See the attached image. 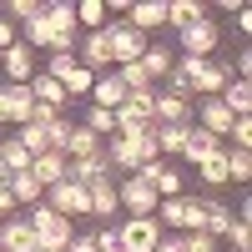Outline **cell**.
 <instances>
[{
    "mask_svg": "<svg viewBox=\"0 0 252 252\" xmlns=\"http://www.w3.org/2000/svg\"><path fill=\"white\" fill-rule=\"evenodd\" d=\"M177 71L187 76V86H192V96H222V86L232 81V66H222V61H197V56H182Z\"/></svg>",
    "mask_w": 252,
    "mask_h": 252,
    "instance_id": "1",
    "label": "cell"
},
{
    "mask_svg": "<svg viewBox=\"0 0 252 252\" xmlns=\"http://www.w3.org/2000/svg\"><path fill=\"white\" fill-rule=\"evenodd\" d=\"M26 222L35 227V247H40V252H66V247H71V237H76L71 217L51 212L46 202H40V207H31V217H26Z\"/></svg>",
    "mask_w": 252,
    "mask_h": 252,
    "instance_id": "2",
    "label": "cell"
},
{
    "mask_svg": "<svg viewBox=\"0 0 252 252\" xmlns=\"http://www.w3.org/2000/svg\"><path fill=\"white\" fill-rule=\"evenodd\" d=\"M157 192H152V182H146L141 172L136 177H126V182H116V207L126 217H157Z\"/></svg>",
    "mask_w": 252,
    "mask_h": 252,
    "instance_id": "3",
    "label": "cell"
},
{
    "mask_svg": "<svg viewBox=\"0 0 252 252\" xmlns=\"http://www.w3.org/2000/svg\"><path fill=\"white\" fill-rule=\"evenodd\" d=\"M106 46H111V66H131V61H141V51L152 46V40H146L141 31H131L126 26V20H106Z\"/></svg>",
    "mask_w": 252,
    "mask_h": 252,
    "instance_id": "4",
    "label": "cell"
},
{
    "mask_svg": "<svg viewBox=\"0 0 252 252\" xmlns=\"http://www.w3.org/2000/svg\"><path fill=\"white\" fill-rule=\"evenodd\" d=\"M116 237H121L126 252H157V242L166 232H161L157 217H126V222H116Z\"/></svg>",
    "mask_w": 252,
    "mask_h": 252,
    "instance_id": "5",
    "label": "cell"
},
{
    "mask_svg": "<svg viewBox=\"0 0 252 252\" xmlns=\"http://www.w3.org/2000/svg\"><path fill=\"white\" fill-rule=\"evenodd\" d=\"M46 207L61 217H91V192L81 182H56V187H46Z\"/></svg>",
    "mask_w": 252,
    "mask_h": 252,
    "instance_id": "6",
    "label": "cell"
},
{
    "mask_svg": "<svg viewBox=\"0 0 252 252\" xmlns=\"http://www.w3.org/2000/svg\"><path fill=\"white\" fill-rule=\"evenodd\" d=\"M101 152H106L111 172H126V177H136L141 166H146V161H141V136H111Z\"/></svg>",
    "mask_w": 252,
    "mask_h": 252,
    "instance_id": "7",
    "label": "cell"
},
{
    "mask_svg": "<svg viewBox=\"0 0 252 252\" xmlns=\"http://www.w3.org/2000/svg\"><path fill=\"white\" fill-rule=\"evenodd\" d=\"M217 46H222L217 20H197V26H187V31H182V51H187V56H197V61H207Z\"/></svg>",
    "mask_w": 252,
    "mask_h": 252,
    "instance_id": "8",
    "label": "cell"
},
{
    "mask_svg": "<svg viewBox=\"0 0 252 252\" xmlns=\"http://www.w3.org/2000/svg\"><path fill=\"white\" fill-rule=\"evenodd\" d=\"M192 106H197V121H192V126H202V131H212V136H222V141H227V131H232V121H237V116L227 111L217 96H207V101H192Z\"/></svg>",
    "mask_w": 252,
    "mask_h": 252,
    "instance_id": "9",
    "label": "cell"
},
{
    "mask_svg": "<svg viewBox=\"0 0 252 252\" xmlns=\"http://www.w3.org/2000/svg\"><path fill=\"white\" fill-rule=\"evenodd\" d=\"M141 177L152 182V192L166 202V197H187V177L177 172V166H166V161H152V166H141Z\"/></svg>",
    "mask_w": 252,
    "mask_h": 252,
    "instance_id": "10",
    "label": "cell"
},
{
    "mask_svg": "<svg viewBox=\"0 0 252 252\" xmlns=\"http://www.w3.org/2000/svg\"><path fill=\"white\" fill-rule=\"evenodd\" d=\"M152 121H157V126H192V101H182V96H166V91H157Z\"/></svg>",
    "mask_w": 252,
    "mask_h": 252,
    "instance_id": "11",
    "label": "cell"
},
{
    "mask_svg": "<svg viewBox=\"0 0 252 252\" xmlns=\"http://www.w3.org/2000/svg\"><path fill=\"white\" fill-rule=\"evenodd\" d=\"M0 66H5V81H10V86H31V81H35L31 46H10L5 56H0Z\"/></svg>",
    "mask_w": 252,
    "mask_h": 252,
    "instance_id": "12",
    "label": "cell"
},
{
    "mask_svg": "<svg viewBox=\"0 0 252 252\" xmlns=\"http://www.w3.org/2000/svg\"><path fill=\"white\" fill-rule=\"evenodd\" d=\"M40 20H46L51 35H81V26H76V5H71V0H51V5H40Z\"/></svg>",
    "mask_w": 252,
    "mask_h": 252,
    "instance_id": "13",
    "label": "cell"
},
{
    "mask_svg": "<svg viewBox=\"0 0 252 252\" xmlns=\"http://www.w3.org/2000/svg\"><path fill=\"white\" fill-rule=\"evenodd\" d=\"M91 106H101V111H121L126 106V86L116 81V71H106V76L91 81Z\"/></svg>",
    "mask_w": 252,
    "mask_h": 252,
    "instance_id": "14",
    "label": "cell"
},
{
    "mask_svg": "<svg viewBox=\"0 0 252 252\" xmlns=\"http://www.w3.org/2000/svg\"><path fill=\"white\" fill-rule=\"evenodd\" d=\"M66 182H81V187H91V182H111V161H106V152H91V157L71 161Z\"/></svg>",
    "mask_w": 252,
    "mask_h": 252,
    "instance_id": "15",
    "label": "cell"
},
{
    "mask_svg": "<svg viewBox=\"0 0 252 252\" xmlns=\"http://www.w3.org/2000/svg\"><path fill=\"white\" fill-rule=\"evenodd\" d=\"M0 252H35V227L26 217L0 222Z\"/></svg>",
    "mask_w": 252,
    "mask_h": 252,
    "instance_id": "16",
    "label": "cell"
},
{
    "mask_svg": "<svg viewBox=\"0 0 252 252\" xmlns=\"http://www.w3.org/2000/svg\"><path fill=\"white\" fill-rule=\"evenodd\" d=\"M126 26L141 31V35H152L157 26H166V0H141V5L126 10Z\"/></svg>",
    "mask_w": 252,
    "mask_h": 252,
    "instance_id": "17",
    "label": "cell"
},
{
    "mask_svg": "<svg viewBox=\"0 0 252 252\" xmlns=\"http://www.w3.org/2000/svg\"><path fill=\"white\" fill-rule=\"evenodd\" d=\"M222 146H227L222 136H212V131H202V126H187V141H182V157H187V161L197 166V161H207L212 152H222Z\"/></svg>",
    "mask_w": 252,
    "mask_h": 252,
    "instance_id": "18",
    "label": "cell"
},
{
    "mask_svg": "<svg viewBox=\"0 0 252 252\" xmlns=\"http://www.w3.org/2000/svg\"><path fill=\"white\" fill-rule=\"evenodd\" d=\"M101 146H106V141H101L96 131H86V126H81V121H71V136L61 141V157H66V161H81V157L101 152Z\"/></svg>",
    "mask_w": 252,
    "mask_h": 252,
    "instance_id": "19",
    "label": "cell"
},
{
    "mask_svg": "<svg viewBox=\"0 0 252 252\" xmlns=\"http://www.w3.org/2000/svg\"><path fill=\"white\" fill-rule=\"evenodd\" d=\"M66 172H71V161L61 157V152H46V157H35V161H31V177H35L40 187H56V182H66Z\"/></svg>",
    "mask_w": 252,
    "mask_h": 252,
    "instance_id": "20",
    "label": "cell"
},
{
    "mask_svg": "<svg viewBox=\"0 0 252 252\" xmlns=\"http://www.w3.org/2000/svg\"><path fill=\"white\" fill-rule=\"evenodd\" d=\"M0 101H5V121H15V126L31 121V106H35L31 86H5V91H0Z\"/></svg>",
    "mask_w": 252,
    "mask_h": 252,
    "instance_id": "21",
    "label": "cell"
},
{
    "mask_svg": "<svg viewBox=\"0 0 252 252\" xmlns=\"http://www.w3.org/2000/svg\"><path fill=\"white\" fill-rule=\"evenodd\" d=\"M31 96L40 101V106H56V111H66V106H71L66 86H61V81H51L46 71H35V81H31Z\"/></svg>",
    "mask_w": 252,
    "mask_h": 252,
    "instance_id": "22",
    "label": "cell"
},
{
    "mask_svg": "<svg viewBox=\"0 0 252 252\" xmlns=\"http://www.w3.org/2000/svg\"><path fill=\"white\" fill-rule=\"evenodd\" d=\"M136 66H141L146 76H152V86H157V81H166V76H172V66H177V56L166 51V46H146Z\"/></svg>",
    "mask_w": 252,
    "mask_h": 252,
    "instance_id": "23",
    "label": "cell"
},
{
    "mask_svg": "<svg viewBox=\"0 0 252 252\" xmlns=\"http://www.w3.org/2000/svg\"><path fill=\"white\" fill-rule=\"evenodd\" d=\"M217 101H222L232 116H252V81H237V76H232V81L222 86V96H217Z\"/></svg>",
    "mask_w": 252,
    "mask_h": 252,
    "instance_id": "24",
    "label": "cell"
},
{
    "mask_svg": "<svg viewBox=\"0 0 252 252\" xmlns=\"http://www.w3.org/2000/svg\"><path fill=\"white\" fill-rule=\"evenodd\" d=\"M197 20H207V5H202V0H166V26L187 31V26H197Z\"/></svg>",
    "mask_w": 252,
    "mask_h": 252,
    "instance_id": "25",
    "label": "cell"
},
{
    "mask_svg": "<svg viewBox=\"0 0 252 252\" xmlns=\"http://www.w3.org/2000/svg\"><path fill=\"white\" fill-rule=\"evenodd\" d=\"M227 227H232V207H222V202H202V232L222 242Z\"/></svg>",
    "mask_w": 252,
    "mask_h": 252,
    "instance_id": "26",
    "label": "cell"
},
{
    "mask_svg": "<svg viewBox=\"0 0 252 252\" xmlns=\"http://www.w3.org/2000/svg\"><path fill=\"white\" fill-rule=\"evenodd\" d=\"M10 197H15V207H40L46 202V187H40L31 172H20V177H10Z\"/></svg>",
    "mask_w": 252,
    "mask_h": 252,
    "instance_id": "27",
    "label": "cell"
},
{
    "mask_svg": "<svg viewBox=\"0 0 252 252\" xmlns=\"http://www.w3.org/2000/svg\"><path fill=\"white\" fill-rule=\"evenodd\" d=\"M197 182H202V187H227V146L212 152L207 161H197Z\"/></svg>",
    "mask_w": 252,
    "mask_h": 252,
    "instance_id": "28",
    "label": "cell"
},
{
    "mask_svg": "<svg viewBox=\"0 0 252 252\" xmlns=\"http://www.w3.org/2000/svg\"><path fill=\"white\" fill-rule=\"evenodd\" d=\"M86 192H91V217H116V212H121V207H116V187H111V182H91Z\"/></svg>",
    "mask_w": 252,
    "mask_h": 252,
    "instance_id": "29",
    "label": "cell"
},
{
    "mask_svg": "<svg viewBox=\"0 0 252 252\" xmlns=\"http://www.w3.org/2000/svg\"><path fill=\"white\" fill-rule=\"evenodd\" d=\"M76 26L106 31V0H81V5H76Z\"/></svg>",
    "mask_w": 252,
    "mask_h": 252,
    "instance_id": "30",
    "label": "cell"
},
{
    "mask_svg": "<svg viewBox=\"0 0 252 252\" xmlns=\"http://www.w3.org/2000/svg\"><path fill=\"white\" fill-rule=\"evenodd\" d=\"M227 182H252V152H237V146H227Z\"/></svg>",
    "mask_w": 252,
    "mask_h": 252,
    "instance_id": "31",
    "label": "cell"
},
{
    "mask_svg": "<svg viewBox=\"0 0 252 252\" xmlns=\"http://www.w3.org/2000/svg\"><path fill=\"white\" fill-rule=\"evenodd\" d=\"M81 126H86V131H96L101 141H111V136H116V111H101V106H91Z\"/></svg>",
    "mask_w": 252,
    "mask_h": 252,
    "instance_id": "32",
    "label": "cell"
},
{
    "mask_svg": "<svg viewBox=\"0 0 252 252\" xmlns=\"http://www.w3.org/2000/svg\"><path fill=\"white\" fill-rule=\"evenodd\" d=\"M157 152L166 157V152H172V157H182V141H187V126H157Z\"/></svg>",
    "mask_w": 252,
    "mask_h": 252,
    "instance_id": "33",
    "label": "cell"
},
{
    "mask_svg": "<svg viewBox=\"0 0 252 252\" xmlns=\"http://www.w3.org/2000/svg\"><path fill=\"white\" fill-rule=\"evenodd\" d=\"M15 141H20V146H26V152H31V161L51 152V136H46V131H40V126H20V136H15Z\"/></svg>",
    "mask_w": 252,
    "mask_h": 252,
    "instance_id": "34",
    "label": "cell"
},
{
    "mask_svg": "<svg viewBox=\"0 0 252 252\" xmlns=\"http://www.w3.org/2000/svg\"><path fill=\"white\" fill-rule=\"evenodd\" d=\"M227 146H237V152H252V116H237L232 131H227Z\"/></svg>",
    "mask_w": 252,
    "mask_h": 252,
    "instance_id": "35",
    "label": "cell"
},
{
    "mask_svg": "<svg viewBox=\"0 0 252 252\" xmlns=\"http://www.w3.org/2000/svg\"><path fill=\"white\" fill-rule=\"evenodd\" d=\"M91 81H96V76H91L86 66H76L66 81H61V86H66V96H91Z\"/></svg>",
    "mask_w": 252,
    "mask_h": 252,
    "instance_id": "36",
    "label": "cell"
},
{
    "mask_svg": "<svg viewBox=\"0 0 252 252\" xmlns=\"http://www.w3.org/2000/svg\"><path fill=\"white\" fill-rule=\"evenodd\" d=\"M182 252H217V237H207V232H182Z\"/></svg>",
    "mask_w": 252,
    "mask_h": 252,
    "instance_id": "37",
    "label": "cell"
},
{
    "mask_svg": "<svg viewBox=\"0 0 252 252\" xmlns=\"http://www.w3.org/2000/svg\"><path fill=\"white\" fill-rule=\"evenodd\" d=\"M227 237H232L237 252H252V222H232V227H227Z\"/></svg>",
    "mask_w": 252,
    "mask_h": 252,
    "instance_id": "38",
    "label": "cell"
},
{
    "mask_svg": "<svg viewBox=\"0 0 252 252\" xmlns=\"http://www.w3.org/2000/svg\"><path fill=\"white\" fill-rule=\"evenodd\" d=\"M10 15L20 20V26H31V20L40 15V0H10Z\"/></svg>",
    "mask_w": 252,
    "mask_h": 252,
    "instance_id": "39",
    "label": "cell"
},
{
    "mask_svg": "<svg viewBox=\"0 0 252 252\" xmlns=\"http://www.w3.org/2000/svg\"><path fill=\"white\" fill-rule=\"evenodd\" d=\"M10 46H20V26L15 20H0V56H5Z\"/></svg>",
    "mask_w": 252,
    "mask_h": 252,
    "instance_id": "40",
    "label": "cell"
},
{
    "mask_svg": "<svg viewBox=\"0 0 252 252\" xmlns=\"http://www.w3.org/2000/svg\"><path fill=\"white\" fill-rule=\"evenodd\" d=\"M15 217V197H10V187H0V222H10Z\"/></svg>",
    "mask_w": 252,
    "mask_h": 252,
    "instance_id": "41",
    "label": "cell"
},
{
    "mask_svg": "<svg viewBox=\"0 0 252 252\" xmlns=\"http://www.w3.org/2000/svg\"><path fill=\"white\" fill-rule=\"evenodd\" d=\"M66 252H96V237H91V232H81V237H71Z\"/></svg>",
    "mask_w": 252,
    "mask_h": 252,
    "instance_id": "42",
    "label": "cell"
},
{
    "mask_svg": "<svg viewBox=\"0 0 252 252\" xmlns=\"http://www.w3.org/2000/svg\"><path fill=\"white\" fill-rule=\"evenodd\" d=\"M232 15H237V31H242V35H247V31H252V10H247V5H237V10H232Z\"/></svg>",
    "mask_w": 252,
    "mask_h": 252,
    "instance_id": "43",
    "label": "cell"
},
{
    "mask_svg": "<svg viewBox=\"0 0 252 252\" xmlns=\"http://www.w3.org/2000/svg\"><path fill=\"white\" fill-rule=\"evenodd\" d=\"M157 252H182V237H161V242H157Z\"/></svg>",
    "mask_w": 252,
    "mask_h": 252,
    "instance_id": "44",
    "label": "cell"
},
{
    "mask_svg": "<svg viewBox=\"0 0 252 252\" xmlns=\"http://www.w3.org/2000/svg\"><path fill=\"white\" fill-rule=\"evenodd\" d=\"M0 121H5V101H0Z\"/></svg>",
    "mask_w": 252,
    "mask_h": 252,
    "instance_id": "45",
    "label": "cell"
},
{
    "mask_svg": "<svg viewBox=\"0 0 252 252\" xmlns=\"http://www.w3.org/2000/svg\"><path fill=\"white\" fill-rule=\"evenodd\" d=\"M35 252H40V247H35Z\"/></svg>",
    "mask_w": 252,
    "mask_h": 252,
    "instance_id": "46",
    "label": "cell"
}]
</instances>
